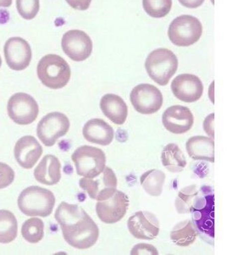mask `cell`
<instances>
[{
	"label": "cell",
	"instance_id": "cell-1",
	"mask_svg": "<svg viewBox=\"0 0 229 255\" xmlns=\"http://www.w3.org/2000/svg\"><path fill=\"white\" fill-rule=\"evenodd\" d=\"M55 218L60 225L65 240L71 247L88 249L98 240L99 228L82 207L61 202Z\"/></svg>",
	"mask_w": 229,
	"mask_h": 255
},
{
	"label": "cell",
	"instance_id": "cell-2",
	"mask_svg": "<svg viewBox=\"0 0 229 255\" xmlns=\"http://www.w3.org/2000/svg\"><path fill=\"white\" fill-rule=\"evenodd\" d=\"M18 207L27 216H49L55 204V197L49 190L30 186L23 190L17 201Z\"/></svg>",
	"mask_w": 229,
	"mask_h": 255
},
{
	"label": "cell",
	"instance_id": "cell-3",
	"mask_svg": "<svg viewBox=\"0 0 229 255\" xmlns=\"http://www.w3.org/2000/svg\"><path fill=\"white\" fill-rule=\"evenodd\" d=\"M37 75L47 88L58 90L64 88L69 82L71 70L60 56L50 54L41 58L38 63Z\"/></svg>",
	"mask_w": 229,
	"mask_h": 255
},
{
	"label": "cell",
	"instance_id": "cell-4",
	"mask_svg": "<svg viewBox=\"0 0 229 255\" xmlns=\"http://www.w3.org/2000/svg\"><path fill=\"white\" fill-rule=\"evenodd\" d=\"M178 61L174 52L166 48L156 49L146 59L145 69L156 83L164 86L168 84L177 71Z\"/></svg>",
	"mask_w": 229,
	"mask_h": 255
},
{
	"label": "cell",
	"instance_id": "cell-5",
	"mask_svg": "<svg viewBox=\"0 0 229 255\" xmlns=\"http://www.w3.org/2000/svg\"><path fill=\"white\" fill-rule=\"evenodd\" d=\"M203 34V26L197 18L184 15L176 18L169 27L168 36L176 46L187 47L197 42Z\"/></svg>",
	"mask_w": 229,
	"mask_h": 255
},
{
	"label": "cell",
	"instance_id": "cell-6",
	"mask_svg": "<svg viewBox=\"0 0 229 255\" xmlns=\"http://www.w3.org/2000/svg\"><path fill=\"white\" fill-rule=\"evenodd\" d=\"M72 160L77 169V174L93 178L100 174L106 167V154L95 146L84 145L75 150Z\"/></svg>",
	"mask_w": 229,
	"mask_h": 255
},
{
	"label": "cell",
	"instance_id": "cell-7",
	"mask_svg": "<svg viewBox=\"0 0 229 255\" xmlns=\"http://www.w3.org/2000/svg\"><path fill=\"white\" fill-rule=\"evenodd\" d=\"M206 186L202 188L193 209L192 218L194 224L204 234L214 238L215 236V197L212 191L205 193Z\"/></svg>",
	"mask_w": 229,
	"mask_h": 255
},
{
	"label": "cell",
	"instance_id": "cell-8",
	"mask_svg": "<svg viewBox=\"0 0 229 255\" xmlns=\"http://www.w3.org/2000/svg\"><path fill=\"white\" fill-rule=\"evenodd\" d=\"M70 121L64 114L52 112L45 116L37 126V136L46 146H52L68 133Z\"/></svg>",
	"mask_w": 229,
	"mask_h": 255
},
{
	"label": "cell",
	"instance_id": "cell-9",
	"mask_svg": "<svg viewBox=\"0 0 229 255\" xmlns=\"http://www.w3.org/2000/svg\"><path fill=\"white\" fill-rule=\"evenodd\" d=\"M7 110L9 117L20 126L31 124L39 115V106L34 98L28 94L19 92L9 99Z\"/></svg>",
	"mask_w": 229,
	"mask_h": 255
},
{
	"label": "cell",
	"instance_id": "cell-10",
	"mask_svg": "<svg viewBox=\"0 0 229 255\" xmlns=\"http://www.w3.org/2000/svg\"><path fill=\"white\" fill-rule=\"evenodd\" d=\"M79 186L93 200L101 201L109 198L116 191L117 178L111 168L106 166L104 171L95 178H83Z\"/></svg>",
	"mask_w": 229,
	"mask_h": 255
},
{
	"label": "cell",
	"instance_id": "cell-11",
	"mask_svg": "<svg viewBox=\"0 0 229 255\" xmlns=\"http://www.w3.org/2000/svg\"><path fill=\"white\" fill-rule=\"evenodd\" d=\"M130 101L137 112L142 115H152L161 108L163 97L156 87L145 83L133 88L130 94Z\"/></svg>",
	"mask_w": 229,
	"mask_h": 255
},
{
	"label": "cell",
	"instance_id": "cell-12",
	"mask_svg": "<svg viewBox=\"0 0 229 255\" xmlns=\"http://www.w3.org/2000/svg\"><path fill=\"white\" fill-rule=\"evenodd\" d=\"M129 201L127 195L116 190L109 198L98 201L96 206L99 218L106 224H115L127 213Z\"/></svg>",
	"mask_w": 229,
	"mask_h": 255
},
{
	"label": "cell",
	"instance_id": "cell-13",
	"mask_svg": "<svg viewBox=\"0 0 229 255\" xmlns=\"http://www.w3.org/2000/svg\"><path fill=\"white\" fill-rule=\"evenodd\" d=\"M61 47L65 54L72 60L83 61L91 55L93 43L86 32L82 30H72L63 36Z\"/></svg>",
	"mask_w": 229,
	"mask_h": 255
},
{
	"label": "cell",
	"instance_id": "cell-14",
	"mask_svg": "<svg viewBox=\"0 0 229 255\" xmlns=\"http://www.w3.org/2000/svg\"><path fill=\"white\" fill-rule=\"evenodd\" d=\"M3 52L7 65L15 71L26 69L31 61V48L29 43L22 38L15 37L8 39L5 43Z\"/></svg>",
	"mask_w": 229,
	"mask_h": 255
},
{
	"label": "cell",
	"instance_id": "cell-15",
	"mask_svg": "<svg viewBox=\"0 0 229 255\" xmlns=\"http://www.w3.org/2000/svg\"><path fill=\"white\" fill-rule=\"evenodd\" d=\"M129 232L140 240H152L159 234L160 223L153 213L138 211L127 221Z\"/></svg>",
	"mask_w": 229,
	"mask_h": 255
},
{
	"label": "cell",
	"instance_id": "cell-16",
	"mask_svg": "<svg viewBox=\"0 0 229 255\" xmlns=\"http://www.w3.org/2000/svg\"><path fill=\"white\" fill-rule=\"evenodd\" d=\"M171 87L175 97L185 103L196 102L203 94V83L197 76L192 74L177 76Z\"/></svg>",
	"mask_w": 229,
	"mask_h": 255
},
{
	"label": "cell",
	"instance_id": "cell-17",
	"mask_svg": "<svg viewBox=\"0 0 229 255\" xmlns=\"http://www.w3.org/2000/svg\"><path fill=\"white\" fill-rule=\"evenodd\" d=\"M162 121L167 131L175 134H182L192 129L194 118L187 107L174 106L165 110Z\"/></svg>",
	"mask_w": 229,
	"mask_h": 255
},
{
	"label": "cell",
	"instance_id": "cell-18",
	"mask_svg": "<svg viewBox=\"0 0 229 255\" xmlns=\"http://www.w3.org/2000/svg\"><path fill=\"white\" fill-rule=\"evenodd\" d=\"M42 153V146L32 135L19 139L14 148V154L18 164L26 169H32Z\"/></svg>",
	"mask_w": 229,
	"mask_h": 255
},
{
	"label": "cell",
	"instance_id": "cell-19",
	"mask_svg": "<svg viewBox=\"0 0 229 255\" xmlns=\"http://www.w3.org/2000/svg\"><path fill=\"white\" fill-rule=\"evenodd\" d=\"M86 140L100 145H109L114 139L113 128L102 119H95L88 121L83 129Z\"/></svg>",
	"mask_w": 229,
	"mask_h": 255
},
{
	"label": "cell",
	"instance_id": "cell-20",
	"mask_svg": "<svg viewBox=\"0 0 229 255\" xmlns=\"http://www.w3.org/2000/svg\"><path fill=\"white\" fill-rule=\"evenodd\" d=\"M100 108L103 113L116 125L125 124L128 115V108L121 97L114 94H108L102 97Z\"/></svg>",
	"mask_w": 229,
	"mask_h": 255
},
{
	"label": "cell",
	"instance_id": "cell-21",
	"mask_svg": "<svg viewBox=\"0 0 229 255\" xmlns=\"http://www.w3.org/2000/svg\"><path fill=\"white\" fill-rule=\"evenodd\" d=\"M61 163L55 155H47L41 160L34 171L38 182L46 185L52 186L61 180Z\"/></svg>",
	"mask_w": 229,
	"mask_h": 255
},
{
	"label": "cell",
	"instance_id": "cell-22",
	"mask_svg": "<svg viewBox=\"0 0 229 255\" xmlns=\"http://www.w3.org/2000/svg\"><path fill=\"white\" fill-rule=\"evenodd\" d=\"M186 149L190 158L195 160L215 162V142L214 139L203 135L192 137L186 144Z\"/></svg>",
	"mask_w": 229,
	"mask_h": 255
},
{
	"label": "cell",
	"instance_id": "cell-23",
	"mask_svg": "<svg viewBox=\"0 0 229 255\" xmlns=\"http://www.w3.org/2000/svg\"><path fill=\"white\" fill-rule=\"evenodd\" d=\"M161 160L166 169L172 173L181 172L187 164L183 152L174 143L168 144L164 147Z\"/></svg>",
	"mask_w": 229,
	"mask_h": 255
},
{
	"label": "cell",
	"instance_id": "cell-24",
	"mask_svg": "<svg viewBox=\"0 0 229 255\" xmlns=\"http://www.w3.org/2000/svg\"><path fill=\"white\" fill-rule=\"evenodd\" d=\"M198 233L191 220H185L176 224L171 231L170 238L173 242L181 247H187L196 241Z\"/></svg>",
	"mask_w": 229,
	"mask_h": 255
},
{
	"label": "cell",
	"instance_id": "cell-25",
	"mask_svg": "<svg viewBox=\"0 0 229 255\" xmlns=\"http://www.w3.org/2000/svg\"><path fill=\"white\" fill-rule=\"evenodd\" d=\"M165 174L158 169H151L144 173L140 177V184L148 194L159 196L163 192Z\"/></svg>",
	"mask_w": 229,
	"mask_h": 255
},
{
	"label": "cell",
	"instance_id": "cell-26",
	"mask_svg": "<svg viewBox=\"0 0 229 255\" xmlns=\"http://www.w3.org/2000/svg\"><path fill=\"white\" fill-rule=\"evenodd\" d=\"M17 221L15 215L6 210H0V243L8 244L17 236Z\"/></svg>",
	"mask_w": 229,
	"mask_h": 255
},
{
	"label": "cell",
	"instance_id": "cell-27",
	"mask_svg": "<svg viewBox=\"0 0 229 255\" xmlns=\"http://www.w3.org/2000/svg\"><path fill=\"white\" fill-rule=\"evenodd\" d=\"M199 194L200 191H198L196 184L186 186L180 190L175 202L178 213L180 214L192 213Z\"/></svg>",
	"mask_w": 229,
	"mask_h": 255
},
{
	"label": "cell",
	"instance_id": "cell-28",
	"mask_svg": "<svg viewBox=\"0 0 229 255\" xmlns=\"http://www.w3.org/2000/svg\"><path fill=\"white\" fill-rule=\"evenodd\" d=\"M21 235L29 243H38L44 238V222L39 218H31L26 220L21 227Z\"/></svg>",
	"mask_w": 229,
	"mask_h": 255
},
{
	"label": "cell",
	"instance_id": "cell-29",
	"mask_svg": "<svg viewBox=\"0 0 229 255\" xmlns=\"http://www.w3.org/2000/svg\"><path fill=\"white\" fill-rule=\"evenodd\" d=\"M142 6L151 17L162 18L170 12L172 0H142Z\"/></svg>",
	"mask_w": 229,
	"mask_h": 255
},
{
	"label": "cell",
	"instance_id": "cell-30",
	"mask_svg": "<svg viewBox=\"0 0 229 255\" xmlns=\"http://www.w3.org/2000/svg\"><path fill=\"white\" fill-rule=\"evenodd\" d=\"M17 11L21 17L31 20L39 10V0H16Z\"/></svg>",
	"mask_w": 229,
	"mask_h": 255
},
{
	"label": "cell",
	"instance_id": "cell-31",
	"mask_svg": "<svg viewBox=\"0 0 229 255\" xmlns=\"http://www.w3.org/2000/svg\"><path fill=\"white\" fill-rule=\"evenodd\" d=\"M15 179V172L8 164L0 162V189L10 186Z\"/></svg>",
	"mask_w": 229,
	"mask_h": 255
},
{
	"label": "cell",
	"instance_id": "cell-32",
	"mask_svg": "<svg viewBox=\"0 0 229 255\" xmlns=\"http://www.w3.org/2000/svg\"><path fill=\"white\" fill-rule=\"evenodd\" d=\"M130 254L134 255H158V251L154 246L147 244H137L131 250Z\"/></svg>",
	"mask_w": 229,
	"mask_h": 255
},
{
	"label": "cell",
	"instance_id": "cell-33",
	"mask_svg": "<svg viewBox=\"0 0 229 255\" xmlns=\"http://www.w3.org/2000/svg\"><path fill=\"white\" fill-rule=\"evenodd\" d=\"M72 8L79 10H86L89 8L92 0H66Z\"/></svg>",
	"mask_w": 229,
	"mask_h": 255
},
{
	"label": "cell",
	"instance_id": "cell-34",
	"mask_svg": "<svg viewBox=\"0 0 229 255\" xmlns=\"http://www.w3.org/2000/svg\"><path fill=\"white\" fill-rule=\"evenodd\" d=\"M204 129L209 136L214 138V113L209 115L204 121Z\"/></svg>",
	"mask_w": 229,
	"mask_h": 255
},
{
	"label": "cell",
	"instance_id": "cell-35",
	"mask_svg": "<svg viewBox=\"0 0 229 255\" xmlns=\"http://www.w3.org/2000/svg\"><path fill=\"white\" fill-rule=\"evenodd\" d=\"M183 6L189 8H196L203 4L205 0H178Z\"/></svg>",
	"mask_w": 229,
	"mask_h": 255
},
{
	"label": "cell",
	"instance_id": "cell-36",
	"mask_svg": "<svg viewBox=\"0 0 229 255\" xmlns=\"http://www.w3.org/2000/svg\"><path fill=\"white\" fill-rule=\"evenodd\" d=\"M12 0H0V7H10L11 6Z\"/></svg>",
	"mask_w": 229,
	"mask_h": 255
},
{
	"label": "cell",
	"instance_id": "cell-37",
	"mask_svg": "<svg viewBox=\"0 0 229 255\" xmlns=\"http://www.w3.org/2000/svg\"><path fill=\"white\" fill-rule=\"evenodd\" d=\"M1 63H2V61H1V58L0 57V68H1Z\"/></svg>",
	"mask_w": 229,
	"mask_h": 255
}]
</instances>
